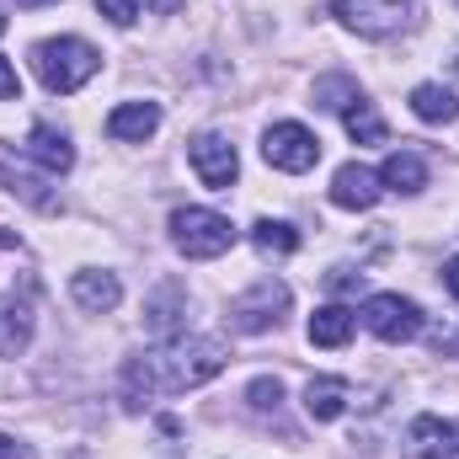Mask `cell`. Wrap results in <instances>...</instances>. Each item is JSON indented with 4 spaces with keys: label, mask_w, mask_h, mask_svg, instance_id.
I'll list each match as a JSON object with an SVG mask.
<instances>
[{
    "label": "cell",
    "mask_w": 459,
    "mask_h": 459,
    "mask_svg": "<svg viewBox=\"0 0 459 459\" xmlns=\"http://www.w3.org/2000/svg\"><path fill=\"white\" fill-rule=\"evenodd\" d=\"M225 368V342L214 337H166V342L144 347L123 363V390L128 401H150V395H187L198 385H209Z\"/></svg>",
    "instance_id": "1"
},
{
    "label": "cell",
    "mask_w": 459,
    "mask_h": 459,
    "mask_svg": "<svg viewBox=\"0 0 459 459\" xmlns=\"http://www.w3.org/2000/svg\"><path fill=\"white\" fill-rule=\"evenodd\" d=\"M97 65H102V54H97L86 38H43V43L32 48V70H38V81H43L54 97L81 91V86L97 75Z\"/></svg>",
    "instance_id": "2"
},
{
    "label": "cell",
    "mask_w": 459,
    "mask_h": 459,
    "mask_svg": "<svg viewBox=\"0 0 459 459\" xmlns=\"http://www.w3.org/2000/svg\"><path fill=\"white\" fill-rule=\"evenodd\" d=\"M235 235H240V230L230 225L225 214H214V209H177V214H171V246H177L182 256H193V262L225 256L230 246H235Z\"/></svg>",
    "instance_id": "3"
},
{
    "label": "cell",
    "mask_w": 459,
    "mask_h": 459,
    "mask_svg": "<svg viewBox=\"0 0 459 459\" xmlns=\"http://www.w3.org/2000/svg\"><path fill=\"white\" fill-rule=\"evenodd\" d=\"M332 16L358 38H395L417 27V0H332Z\"/></svg>",
    "instance_id": "4"
},
{
    "label": "cell",
    "mask_w": 459,
    "mask_h": 459,
    "mask_svg": "<svg viewBox=\"0 0 459 459\" xmlns=\"http://www.w3.org/2000/svg\"><path fill=\"white\" fill-rule=\"evenodd\" d=\"M289 283H278V278H256L235 305H230V332H240V337H256V332H273L278 321H283V310H289Z\"/></svg>",
    "instance_id": "5"
},
{
    "label": "cell",
    "mask_w": 459,
    "mask_h": 459,
    "mask_svg": "<svg viewBox=\"0 0 459 459\" xmlns=\"http://www.w3.org/2000/svg\"><path fill=\"white\" fill-rule=\"evenodd\" d=\"M262 155H267V166H278V171H310L316 160H321V139L305 128V123H273L267 134H262Z\"/></svg>",
    "instance_id": "6"
},
{
    "label": "cell",
    "mask_w": 459,
    "mask_h": 459,
    "mask_svg": "<svg viewBox=\"0 0 459 459\" xmlns=\"http://www.w3.org/2000/svg\"><path fill=\"white\" fill-rule=\"evenodd\" d=\"M363 326L379 337V342H411L422 332V305L406 299V294H374L363 305Z\"/></svg>",
    "instance_id": "7"
},
{
    "label": "cell",
    "mask_w": 459,
    "mask_h": 459,
    "mask_svg": "<svg viewBox=\"0 0 459 459\" xmlns=\"http://www.w3.org/2000/svg\"><path fill=\"white\" fill-rule=\"evenodd\" d=\"M0 187H5L11 198H22L27 209H38V214H54V209H59V198L48 193V182H43V171H32V160H27V150L16 155L11 144H0Z\"/></svg>",
    "instance_id": "8"
},
{
    "label": "cell",
    "mask_w": 459,
    "mask_h": 459,
    "mask_svg": "<svg viewBox=\"0 0 459 459\" xmlns=\"http://www.w3.org/2000/svg\"><path fill=\"white\" fill-rule=\"evenodd\" d=\"M187 155H193V171L204 177V187H214V193H230V182H235V171H240V155H235V144H230L225 134H198L193 144H187Z\"/></svg>",
    "instance_id": "9"
},
{
    "label": "cell",
    "mask_w": 459,
    "mask_h": 459,
    "mask_svg": "<svg viewBox=\"0 0 459 459\" xmlns=\"http://www.w3.org/2000/svg\"><path fill=\"white\" fill-rule=\"evenodd\" d=\"M27 160L43 171V177H65L70 166H75V144H70V134L65 128H54V123H32V134H27Z\"/></svg>",
    "instance_id": "10"
},
{
    "label": "cell",
    "mask_w": 459,
    "mask_h": 459,
    "mask_svg": "<svg viewBox=\"0 0 459 459\" xmlns=\"http://www.w3.org/2000/svg\"><path fill=\"white\" fill-rule=\"evenodd\" d=\"M379 193H385V187H379V171H368V166H358V160H347L342 171L332 177V204H337V209H352V214H358V209H374Z\"/></svg>",
    "instance_id": "11"
},
{
    "label": "cell",
    "mask_w": 459,
    "mask_h": 459,
    "mask_svg": "<svg viewBox=\"0 0 459 459\" xmlns=\"http://www.w3.org/2000/svg\"><path fill=\"white\" fill-rule=\"evenodd\" d=\"M32 342V299L0 294V358H22Z\"/></svg>",
    "instance_id": "12"
},
{
    "label": "cell",
    "mask_w": 459,
    "mask_h": 459,
    "mask_svg": "<svg viewBox=\"0 0 459 459\" xmlns=\"http://www.w3.org/2000/svg\"><path fill=\"white\" fill-rule=\"evenodd\" d=\"M411 459H459V422L417 417L411 422Z\"/></svg>",
    "instance_id": "13"
},
{
    "label": "cell",
    "mask_w": 459,
    "mask_h": 459,
    "mask_svg": "<svg viewBox=\"0 0 459 459\" xmlns=\"http://www.w3.org/2000/svg\"><path fill=\"white\" fill-rule=\"evenodd\" d=\"M70 294H75L81 310L108 316V310H117V299H123V283H117V273H97V267H86V273L70 278Z\"/></svg>",
    "instance_id": "14"
},
{
    "label": "cell",
    "mask_w": 459,
    "mask_h": 459,
    "mask_svg": "<svg viewBox=\"0 0 459 459\" xmlns=\"http://www.w3.org/2000/svg\"><path fill=\"white\" fill-rule=\"evenodd\" d=\"M160 128V102H123L108 113V134L117 144H144Z\"/></svg>",
    "instance_id": "15"
},
{
    "label": "cell",
    "mask_w": 459,
    "mask_h": 459,
    "mask_svg": "<svg viewBox=\"0 0 459 459\" xmlns=\"http://www.w3.org/2000/svg\"><path fill=\"white\" fill-rule=\"evenodd\" d=\"M379 187L385 193H401V198H417L428 187V160L411 155V150H395L385 166H379Z\"/></svg>",
    "instance_id": "16"
},
{
    "label": "cell",
    "mask_w": 459,
    "mask_h": 459,
    "mask_svg": "<svg viewBox=\"0 0 459 459\" xmlns=\"http://www.w3.org/2000/svg\"><path fill=\"white\" fill-rule=\"evenodd\" d=\"M177 305H187V289H182V283H160V289L150 294V305H144V321H150V332H155L160 342H166V337H187Z\"/></svg>",
    "instance_id": "17"
},
{
    "label": "cell",
    "mask_w": 459,
    "mask_h": 459,
    "mask_svg": "<svg viewBox=\"0 0 459 459\" xmlns=\"http://www.w3.org/2000/svg\"><path fill=\"white\" fill-rule=\"evenodd\" d=\"M352 326H358V316H352L347 305H321V310L310 316V342L316 347H347L352 342Z\"/></svg>",
    "instance_id": "18"
},
{
    "label": "cell",
    "mask_w": 459,
    "mask_h": 459,
    "mask_svg": "<svg viewBox=\"0 0 459 459\" xmlns=\"http://www.w3.org/2000/svg\"><path fill=\"white\" fill-rule=\"evenodd\" d=\"M411 113L422 117V123H455L459 117V97L444 86V81H422V86L411 91Z\"/></svg>",
    "instance_id": "19"
},
{
    "label": "cell",
    "mask_w": 459,
    "mask_h": 459,
    "mask_svg": "<svg viewBox=\"0 0 459 459\" xmlns=\"http://www.w3.org/2000/svg\"><path fill=\"white\" fill-rule=\"evenodd\" d=\"M305 411L316 422H337L347 411V379H310L305 385Z\"/></svg>",
    "instance_id": "20"
},
{
    "label": "cell",
    "mask_w": 459,
    "mask_h": 459,
    "mask_svg": "<svg viewBox=\"0 0 459 459\" xmlns=\"http://www.w3.org/2000/svg\"><path fill=\"white\" fill-rule=\"evenodd\" d=\"M342 123H347V134H352L358 144H385V139H390V128H385V117L374 113V102H368V97H358V102H347V108H342Z\"/></svg>",
    "instance_id": "21"
},
{
    "label": "cell",
    "mask_w": 459,
    "mask_h": 459,
    "mask_svg": "<svg viewBox=\"0 0 459 459\" xmlns=\"http://www.w3.org/2000/svg\"><path fill=\"white\" fill-rule=\"evenodd\" d=\"M251 246H256L262 256H294V251H299V230L283 225V220H256V225H251Z\"/></svg>",
    "instance_id": "22"
},
{
    "label": "cell",
    "mask_w": 459,
    "mask_h": 459,
    "mask_svg": "<svg viewBox=\"0 0 459 459\" xmlns=\"http://www.w3.org/2000/svg\"><path fill=\"white\" fill-rule=\"evenodd\" d=\"M363 91H358V81H347V75H321L316 81V108H326V113H342L347 102H358Z\"/></svg>",
    "instance_id": "23"
},
{
    "label": "cell",
    "mask_w": 459,
    "mask_h": 459,
    "mask_svg": "<svg viewBox=\"0 0 459 459\" xmlns=\"http://www.w3.org/2000/svg\"><path fill=\"white\" fill-rule=\"evenodd\" d=\"M246 401H251L256 411H278V401H283V385H278V379H251Z\"/></svg>",
    "instance_id": "24"
},
{
    "label": "cell",
    "mask_w": 459,
    "mask_h": 459,
    "mask_svg": "<svg viewBox=\"0 0 459 459\" xmlns=\"http://www.w3.org/2000/svg\"><path fill=\"white\" fill-rule=\"evenodd\" d=\"M97 11H102L113 27H128V22L139 16V0H97Z\"/></svg>",
    "instance_id": "25"
},
{
    "label": "cell",
    "mask_w": 459,
    "mask_h": 459,
    "mask_svg": "<svg viewBox=\"0 0 459 459\" xmlns=\"http://www.w3.org/2000/svg\"><path fill=\"white\" fill-rule=\"evenodd\" d=\"M22 97V81H16V70H11V59L0 54V102H16Z\"/></svg>",
    "instance_id": "26"
},
{
    "label": "cell",
    "mask_w": 459,
    "mask_h": 459,
    "mask_svg": "<svg viewBox=\"0 0 459 459\" xmlns=\"http://www.w3.org/2000/svg\"><path fill=\"white\" fill-rule=\"evenodd\" d=\"M0 459H32V449H27V444H16V438H5V433H0Z\"/></svg>",
    "instance_id": "27"
},
{
    "label": "cell",
    "mask_w": 459,
    "mask_h": 459,
    "mask_svg": "<svg viewBox=\"0 0 459 459\" xmlns=\"http://www.w3.org/2000/svg\"><path fill=\"white\" fill-rule=\"evenodd\" d=\"M444 283H449V294L459 299V256H449V262H444Z\"/></svg>",
    "instance_id": "28"
},
{
    "label": "cell",
    "mask_w": 459,
    "mask_h": 459,
    "mask_svg": "<svg viewBox=\"0 0 459 459\" xmlns=\"http://www.w3.org/2000/svg\"><path fill=\"white\" fill-rule=\"evenodd\" d=\"M144 5H150V11H160V16H171V11H177L182 0H144Z\"/></svg>",
    "instance_id": "29"
},
{
    "label": "cell",
    "mask_w": 459,
    "mask_h": 459,
    "mask_svg": "<svg viewBox=\"0 0 459 459\" xmlns=\"http://www.w3.org/2000/svg\"><path fill=\"white\" fill-rule=\"evenodd\" d=\"M16 5H22V11H32V5H54V0H16Z\"/></svg>",
    "instance_id": "30"
}]
</instances>
